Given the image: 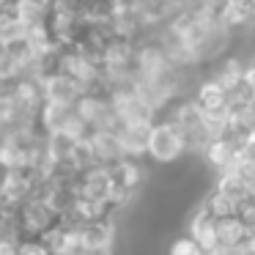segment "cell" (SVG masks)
I'll use <instances>...</instances> for the list:
<instances>
[{"label": "cell", "instance_id": "obj_13", "mask_svg": "<svg viewBox=\"0 0 255 255\" xmlns=\"http://www.w3.org/2000/svg\"><path fill=\"white\" fill-rule=\"evenodd\" d=\"M167 255H206V253H203V247H200L192 236H181V239H176V242L170 244Z\"/></svg>", "mask_w": 255, "mask_h": 255}, {"label": "cell", "instance_id": "obj_18", "mask_svg": "<svg viewBox=\"0 0 255 255\" xmlns=\"http://www.w3.org/2000/svg\"><path fill=\"white\" fill-rule=\"evenodd\" d=\"M0 239H3V228H0Z\"/></svg>", "mask_w": 255, "mask_h": 255}, {"label": "cell", "instance_id": "obj_8", "mask_svg": "<svg viewBox=\"0 0 255 255\" xmlns=\"http://www.w3.org/2000/svg\"><path fill=\"white\" fill-rule=\"evenodd\" d=\"M74 107H66V105H55V102H44L39 110V118H36V127L41 129L44 137H52V134H61L63 124L69 121Z\"/></svg>", "mask_w": 255, "mask_h": 255}, {"label": "cell", "instance_id": "obj_16", "mask_svg": "<svg viewBox=\"0 0 255 255\" xmlns=\"http://www.w3.org/2000/svg\"><path fill=\"white\" fill-rule=\"evenodd\" d=\"M0 129H6V96L0 91Z\"/></svg>", "mask_w": 255, "mask_h": 255}, {"label": "cell", "instance_id": "obj_11", "mask_svg": "<svg viewBox=\"0 0 255 255\" xmlns=\"http://www.w3.org/2000/svg\"><path fill=\"white\" fill-rule=\"evenodd\" d=\"M203 206L211 211V214L217 217V220H222V217H231V214H236V209H239V200L236 198H231V195H225L222 189H211L209 195L203 198Z\"/></svg>", "mask_w": 255, "mask_h": 255}, {"label": "cell", "instance_id": "obj_12", "mask_svg": "<svg viewBox=\"0 0 255 255\" xmlns=\"http://www.w3.org/2000/svg\"><path fill=\"white\" fill-rule=\"evenodd\" d=\"M22 80V69H19L17 52L0 47V83H17Z\"/></svg>", "mask_w": 255, "mask_h": 255}, {"label": "cell", "instance_id": "obj_9", "mask_svg": "<svg viewBox=\"0 0 255 255\" xmlns=\"http://www.w3.org/2000/svg\"><path fill=\"white\" fill-rule=\"evenodd\" d=\"M247 225L239 220L236 214L222 217L217 220V242H220V250H231V247H242L244 239H247Z\"/></svg>", "mask_w": 255, "mask_h": 255}, {"label": "cell", "instance_id": "obj_3", "mask_svg": "<svg viewBox=\"0 0 255 255\" xmlns=\"http://www.w3.org/2000/svg\"><path fill=\"white\" fill-rule=\"evenodd\" d=\"M247 63L239 52H228L225 58H220L217 63H211V72L209 77H214L217 83L222 85V88L231 94L233 88H239V85L244 83V72H247Z\"/></svg>", "mask_w": 255, "mask_h": 255}, {"label": "cell", "instance_id": "obj_14", "mask_svg": "<svg viewBox=\"0 0 255 255\" xmlns=\"http://www.w3.org/2000/svg\"><path fill=\"white\" fill-rule=\"evenodd\" d=\"M22 255H55L44 239H22Z\"/></svg>", "mask_w": 255, "mask_h": 255}, {"label": "cell", "instance_id": "obj_2", "mask_svg": "<svg viewBox=\"0 0 255 255\" xmlns=\"http://www.w3.org/2000/svg\"><path fill=\"white\" fill-rule=\"evenodd\" d=\"M41 91H44V102H55V105H66V107H74L77 99L85 94L83 85L63 72L47 74V77L41 80Z\"/></svg>", "mask_w": 255, "mask_h": 255}, {"label": "cell", "instance_id": "obj_15", "mask_svg": "<svg viewBox=\"0 0 255 255\" xmlns=\"http://www.w3.org/2000/svg\"><path fill=\"white\" fill-rule=\"evenodd\" d=\"M22 239H8V236H3L0 239V255H22Z\"/></svg>", "mask_w": 255, "mask_h": 255}, {"label": "cell", "instance_id": "obj_10", "mask_svg": "<svg viewBox=\"0 0 255 255\" xmlns=\"http://www.w3.org/2000/svg\"><path fill=\"white\" fill-rule=\"evenodd\" d=\"M110 170H113V178H116L121 187L132 189V192L143 184V178H145V170H143V165H140V159H129V156H124V159L116 162V165H110Z\"/></svg>", "mask_w": 255, "mask_h": 255}, {"label": "cell", "instance_id": "obj_19", "mask_svg": "<svg viewBox=\"0 0 255 255\" xmlns=\"http://www.w3.org/2000/svg\"><path fill=\"white\" fill-rule=\"evenodd\" d=\"M253 39H255V28H253Z\"/></svg>", "mask_w": 255, "mask_h": 255}, {"label": "cell", "instance_id": "obj_6", "mask_svg": "<svg viewBox=\"0 0 255 255\" xmlns=\"http://www.w3.org/2000/svg\"><path fill=\"white\" fill-rule=\"evenodd\" d=\"M203 159L214 167L217 173H225L236 165L239 159V143L233 137H217L203 148Z\"/></svg>", "mask_w": 255, "mask_h": 255}, {"label": "cell", "instance_id": "obj_17", "mask_svg": "<svg viewBox=\"0 0 255 255\" xmlns=\"http://www.w3.org/2000/svg\"><path fill=\"white\" fill-rule=\"evenodd\" d=\"M80 255H113V250H85Z\"/></svg>", "mask_w": 255, "mask_h": 255}, {"label": "cell", "instance_id": "obj_5", "mask_svg": "<svg viewBox=\"0 0 255 255\" xmlns=\"http://www.w3.org/2000/svg\"><path fill=\"white\" fill-rule=\"evenodd\" d=\"M80 242H83V253L85 250H113V244H116V225L110 220L83 222L80 225Z\"/></svg>", "mask_w": 255, "mask_h": 255}, {"label": "cell", "instance_id": "obj_4", "mask_svg": "<svg viewBox=\"0 0 255 255\" xmlns=\"http://www.w3.org/2000/svg\"><path fill=\"white\" fill-rule=\"evenodd\" d=\"M189 236L203 247V253H217L220 250V242H217V217L206 209L203 203L198 206V211L189 220Z\"/></svg>", "mask_w": 255, "mask_h": 255}, {"label": "cell", "instance_id": "obj_7", "mask_svg": "<svg viewBox=\"0 0 255 255\" xmlns=\"http://www.w3.org/2000/svg\"><path fill=\"white\" fill-rule=\"evenodd\" d=\"M192 99L198 102L206 113H211V110H228V107H231V105H228V91L222 88L214 77L200 80V83L195 85V96H192Z\"/></svg>", "mask_w": 255, "mask_h": 255}, {"label": "cell", "instance_id": "obj_1", "mask_svg": "<svg viewBox=\"0 0 255 255\" xmlns=\"http://www.w3.org/2000/svg\"><path fill=\"white\" fill-rule=\"evenodd\" d=\"M187 140H184L181 129L170 121V118H162L151 127L148 132V159L156 165H173L187 154Z\"/></svg>", "mask_w": 255, "mask_h": 255}]
</instances>
